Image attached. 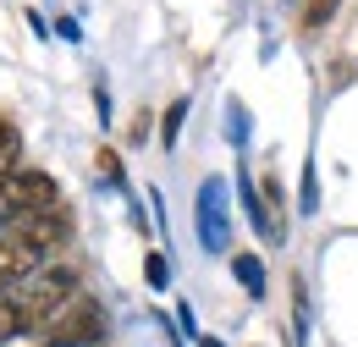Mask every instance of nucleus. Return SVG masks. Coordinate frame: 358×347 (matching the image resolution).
Returning <instances> with one entry per match:
<instances>
[{
  "label": "nucleus",
  "instance_id": "nucleus-1",
  "mask_svg": "<svg viewBox=\"0 0 358 347\" xmlns=\"http://www.w3.org/2000/svg\"><path fill=\"white\" fill-rule=\"evenodd\" d=\"M11 304L22 314V331H50L66 309L78 304V276L72 270H39L34 281H22L11 292Z\"/></svg>",
  "mask_w": 358,
  "mask_h": 347
},
{
  "label": "nucleus",
  "instance_id": "nucleus-2",
  "mask_svg": "<svg viewBox=\"0 0 358 347\" xmlns=\"http://www.w3.org/2000/svg\"><path fill=\"white\" fill-rule=\"evenodd\" d=\"M45 210H61V187L50 171H6L0 176V226L34 220Z\"/></svg>",
  "mask_w": 358,
  "mask_h": 347
},
{
  "label": "nucleus",
  "instance_id": "nucleus-3",
  "mask_svg": "<svg viewBox=\"0 0 358 347\" xmlns=\"http://www.w3.org/2000/svg\"><path fill=\"white\" fill-rule=\"evenodd\" d=\"M39 260H45V248H39V243H28V237L11 226V232L0 237V298H6V292H17L22 281H34V276H39Z\"/></svg>",
  "mask_w": 358,
  "mask_h": 347
},
{
  "label": "nucleus",
  "instance_id": "nucleus-4",
  "mask_svg": "<svg viewBox=\"0 0 358 347\" xmlns=\"http://www.w3.org/2000/svg\"><path fill=\"white\" fill-rule=\"evenodd\" d=\"M199 243H204L210 254H226V243H231V220H226V182H221V176H204V187H199Z\"/></svg>",
  "mask_w": 358,
  "mask_h": 347
},
{
  "label": "nucleus",
  "instance_id": "nucleus-5",
  "mask_svg": "<svg viewBox=\"0 0 358 347\" xmlns=\"http://www.w3.org/2000/svg\"><path fill=\"white\" fill-rule=\"evenodd\" d=\"M99 337H105V309L94 304V298H78V304L50 325V347H89V342H99Z\"/></svg>",
  "mask_w": 358,
  "mask_h": 347
},
{
  "label": "nucleus",
  "instance_id": "nucleus-6",
  "mask_svg": "<svg viewBox=\"0 0 358 347\" xmlns=\"http://www.w3.org/2000/svg\"><path fill=\"white\" fill-rule=\"evenodd\" d=\"M17 232H22L28 243H39V248L50 254V248H55V243L72 232V215H66V210H45V215H34V220H17Z\"/></svg>",
  "mask_w": 358,
  "mask_h": 347
},
{
  "label": "nucleus",
  "instance_id": "nucleus-7",
  "mask_svg": "<svg viewBox=\"0 0 358 347\" xmlns=\"http://www.w3.org/2000/svg\"><path fill=\"white\" fill-rule=\"evenodd\" d=\"M231 276L243 281L248 298H265V264L254 260V254H237V260H231Z\"/></svg>",
  "mask_w": 358,
  "mask_h": 347
},
{
  "label": "nucleus",
  "instance_id": "nucleus-8",
  "mask_svg": "<svg viewBox=\"0 0 358 347\" xmlns=\"http://www.w3.org/2000/svg\"><path fill=\"white\" fill-rule=\"evenodd\" d=\"M17 331H22V314H17V304H11V298H0V347L11 342Z\"/></svg>",
  "mask_w": 358,
  "mask_h": 347
},
{
  "label": "nucleus",
  "instance_id": "nucleus-9",
  "mask_svg": "<svg viewBox=\"0 0 358 347\" xmlns=\"http://www.w3.org/2000/svg\"><path fill=\"white\" fill-rule=\"evenodd\" d=\"M336 6H342V0H309V11H303V28H325Z\"/></svg>",
  "mask_w": 358,
  "mask_h": 347
},
{
  "label": "nucleus",
  "instance_id": "nucleus-10",
  "mask_svg": "<svg viewBox=\"0 0 358 347\" xmlns=\"http://www.w3.org/2000/svg\"><path fill=\"white\" fill-rule=\"evenodd\" d=\"M182 116H187V99H177V105L166 111V132H160V138H166V149L177 143V132H182Z\"/></svg>",
  "mask_w": 358,
  "mask_h": 347
},
{
  "label": "nucleus",
  "instance_id": "nucleus-11",
  "mask_svg": "<svg viewBox=\"0 0 358 347\" xmlns=\"http://www.w3.org/2000/svg\"><path fill=\"white\" fill-rule=\"evenodd\" d=\"M143 276H149V287H166V281H171V264L160 260V254H149V260H143Z\"/></svg>",
  "mask_w": 358,
  "mask_h": 347
},
{
  "label": "nucleus",
  "instance_id": "nucleus-12",
  "mask_svg": "<svg viewBox=\"0 0 358 347\" xmlns=\"http://www.w3.org/2000/svg\"><path fill=\"white\" fill-rule=\"evenodd\" d=\"M320 199H314V171H303V210H314Z\"/></svg>",
  "mask_w": 358,
  "mask_h": 347
},
{
  "label": "nucleus",
  "instance_id": "nucleus-13",
  "mask_svg": "<svg viewBox=\"0 0 358 347\" xmlns=\"http://www.w3.org/2000/svg\"><path fill=\"white\" fill-rule=\"evenodd\" d=\"M199 347H221V342H215V337H199Z\"/></svg>",
  "mask_w": 358,
  "mask_h": 347
}]
</instances>
